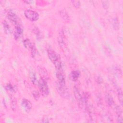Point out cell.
Masks as SVG:
<instances>
[{"label":"cell","mask_w":123,"mask_h":123,"mask_svg":"<svg viewBox=\"0 0 123 123\" xmlns=\"http://www.w3.org/2000/svg\"><path fill=\"white\" fill-rule=\"evenodd\" d=\"M74 93L79 107L81 109H85L88 101V95L82 92L79 87L77 86H74Z\"/></svg>","instance_id":"obj_1"},{"label":"cell","mask_w":123,"mask_h":123,"mask_svg":"<svg viewBox=\"0 0 123 123\" xmlns=\"http://www.w3.org/2000/svg\"><path fill=\"white\" fill-rule=\"evenodd\" d=\"M47 54L49 60L54 65L56 71L63 70L62 61L58 54L53 49L49 48L47 49Z\"/></svg>","instance_id":"obj_2"},{"label":"cell","mask_w":123,"mask_h":123,"mask_svg":"<svg viewBox=\"0 0 123 123\" xmlns=\"http://www.w3.org/2000/svg\"><path fill=\"white\" fill-rule=\"evenodd\" d=\"M37 84L41 94L44 97L48 96L49 93V90L47 84V81L40 78L38 81Z\"/></svg>","instance_id":"obj_3"},{"label":"cell","mask_w":123,"mask_h":123,"mask_svg":"<svg viewBox=\"0 0 123 123\" xmlns=\"http://www.w3.org/2000/svg\"><path fill=\"white\" fill-rule=\"evenodd\" d=\"M56 90L59 95L65 99L70 98V92L66 84L62 85L56 83Z\"/></svg>","instance_id":"obj_4"},{"label":"cell","mask_w":123,"mask_h":123,"mask_svg":"<svg viewBox=\"0 0 123 123\" xmlns=\"http://www.w3.org/2000/svg\"><path fill=\"white\" fill-rule=\"evenodd\" d=\"M85 109L86 111V112L89 117V120H90V122H96V115L95 110L93 106V105L88 101L86 104Z\"/></svg>","instance_id":"obj_5"},{"label":"cell","mask_w":123,"mask_h":123,"mask_svg":"<svg viewBox=\"0 0 123 123\" xmlns=\"http://www.w3.org/2000/svg\"><path fill=\"white\" fill-rule=\"evenodd\" d=\"M7 17L9 21L13 25L17 26H20L21 22L20 18L18 17L16 14L12 11L10 10L7 11Z\"/></svg>","instance_id":"obj_6"},{"label":"cell","mask_w":123,"mask_h":123,"mask_svg":"<svg viewBox=\"0 0 123 123\" xmlns=\"http://www.w3.org/2000/svg\"><path fill=\"white\" fill-rule=\"evenodd\" d=\"M24 14L26 18L31 22H34L37 21L39 19L38 13L32 10L27 9L24 12Z\"/></svg>","instance_id":"obj_7"},{"label":"cell","mask_w":123,"mask_h":123,"mask_svg":"<svg viewBox=\"0 0 123 123\" xmlns=\"http://www.w3.org/2000/svg\"><path fill=\"white\" fill-rule=\"evenodd\" d=\"M65 35L63 31L62 30L60 31L59 36L58 37V42L60 47L63 49V50H66V44L65 42Z\"/></svg>","instance_id":"obj_8"},{"label":"cell","mask_w":123,"mask_h":123,"mask_svg":"<svg viewBox=\"0 0 123 123\" xmlns=\"http://www.w3.org/2000/svg\"><path fill=\"white\" fill-rule=\"evenodd\" d=\"M21 106L23 110L26 113L29 112L32 108V103L26 98L22 99L21 101Z\"/></svg>","instance_id":"obj_9"},{"label":"cell","mask_w":123,"mask_h":123,"mask_svg":"<svg viewBox=\"0 0 123 123\" xmlns=\"http://www.w3.org/2000/svg\"><path fill=\"white\" fill-rule=\"evenodd\" d=\"M37 70L39 73V74L41 78L46 80L47 81L49 79V74L47 71V70L43 66L38 65L37 67Z\"/></svg>","instance_id":"obj_10"},{"label":"cell","mask_w":123,"mask_h":123,"mask_svg":"<svg viewBox=\"0 0 123 123\" xmlns=\"http://www.w3.org/2000/svg\"><path fill=\"white\" fill-rule=\"evenodd\" d=\"M115 112L116 114L117 122L119 123H123V111L122 109L119 106H117L116 107Z\"/></svg>","instance_id":"obj_11"},{"label":"cell","mask_w":123,"mask_h":123,"mask_svg":"<svg viewBox=\"0 0 123 123\" xmlns=\"http://www.w3.org/2000/svg\"><path fill=\"white\" fill-rule=\"evenodd\" d=\"M80 75V73L78 70L72 71L69 75L70 79L73 81H76L79 78Z\"/></svg>","instance_id":"obj_12"},{"label":"cell","mask_w":123,"mask_h":123,"mask_svg":"<svg viewBox=\"0 0 123 123\" xmlns=\"http://www.w3.org/2000/svg\"><path fill=\"white\" fill-rule=\"evenodd\" d=\"M23 33V30L20 26H17L15 27L14 34V37L15 40H18Z\"/></svg>","instance_id":"obj_13"},{"label":"cell","mask_w":123,"mask_h":123,"mask_svg":"<svg viewBox=\"0 0 123 123\" xmlns=\"http://www.w3.org/2000/svg\"><path fill=\"white\" fill-rule=\"evenodd\" d=\"M3 28L4 33L6 34H10L12 32V29L10 26V25L7 23L6 21H3L2 22Z\"/></svg>","instance_id":"obj_14"},{"label":"cell","mask_w":123,"mask_h":123,"mask_svg":"<svg viewBox=\"0 0 123 123\" xmlns=\"http://www.w3.org/2000/svg\"><path fill=\"white\" fill-rule=\"evenodd\" d=\"M60 15L63 21L67 23L70 22V17L68 13L65 10H62L61 11H60Z\"/></svg>","instance_id":"obj_15"},{"label":"cell","mask_w":123,"mask_h":123,"mask_svg":"<svg viewBox=\"0 0 123 123\" xmlns=\"http://www.w3.org/2000/svg\"><path fill=\"white\" fill-rule=\"evenodd\" d=\"M111 25L115 30H118L120 28V23L117 17H114L111 19Z\"/></svg>","instance_id":"obj_16"},{"label":"cell","mask_w":123,"mask_h":123,"mask_svg":"<svg viewBox=\"0 0 123 123\" xmlns=\"http://www.w3.org/2000/svg\"><path fill=\"white\" fill-rule=\"evenodd\" d=\"M105 101H106V103L110 106H112L114 103V100H113V97L109 93H107L106 94L105 97Z\"/></svg>","instance_id":"obj_17"},{"label":"cell","mask_w":123,"mask_h":123,"mask_svg":"<svg viewBox=\"0 0 123 123\" xmlns=\"http://www.w3.org/2000/svg\"><path fill=\"white\" fill-rule=\"evenodd\" d=\"M29 78L31 82H32V83L34 85H36L37 82V78L36 73L33 70H30L29 71Z\"/></svg>","instance_id":"obj_18"},{"label":"cell","mask_w":123,"mask_h":123,"mask_svg":"<svg viewBox=\"0 0 123 123\" xmlns=\"http://www.w3.org/2000/svg\"><path fill=\"white\" fill-rule=\"evenodd\" d=\"M112 71L113 74L118 77H121L122 76V72L121 68L117 66H114L112 68Z\"/></svg>","instance_id":"obj_19"},{"label":"cell","mask_w":123,"mask_h":123,"mask_svg":"<svg viewBox=\"0 0 123 123\" xmlns=\"http://www.w3.org/2000/svg\"><path fill=\"white\" fill-rule=\"evenodd\" d=\"M117 97L118 98V100L120 103V104L122 106L123 103V91L121 88H119L117 90Z\"/></svg>","instance_id":"obj_20"},{"label":"cell","mask_w":123,"mask_h":123,"mask_svg":"<svg viewBox=\"0 0 123 123\" xmlns=\"http://www.w3.org/2000/svg\"><path fill=\"white\" fill-rule=\"evenodd\" d=\"M23 44L24 47L28 49H30L33 43H31L30 40L28 38H26L24 39L23 41Z\"/></svg>","instance_id":"obj_21"},{"label":"cell","mask_w":123,"mask_h":123,"mask_svg":"<svg viewBox=\"0 0 123 123\" xmlns=\"http://www.w3.org/2000/svg\"><path fill=\"white\" fill-rule=\"evenodd\" d=\"M32 32H33L34 34H35L36 35V37H37V39L41 38V32L39 28H38L37 27H35L33 30Z\"/></svg>","instance_id":"obj_22"},{"label":"cell","mask_w":123,"mask_h":123,"mask_svg":"<svg viewBox=\"0 0 123 123\" xmlns=\"http://www.w3.org/2000/svg\"><path fill=\"white\" fill-rule=\"evenodd\" d=\"M30 49H31V55H32V57H35V56L36 55V54H37V49L35 47V45L33 43L31 48H30Z\"/></svg>","instance_id":"obj_23"},{"label":"cell","mask_w":123,"mask_h":123,"mask_svg":"<svg viewBox=\"0 0 123 123\" xmlns=\"http://www.w3.org/2000/svg\"><path fill=\"white\" fill-rule=\"evenodd\" d=\"M97 104L98 105L101 106L102 105V99L101 98V96L100 94H98V95H97V97H96V100Z\"/></svg>","instance_id":"obj_24"},{"label":"cell","mask_w":123,"mask_h":123,"mask_svg":"<svg viewBox=\"0 0 123 123\" xmlns=\"http://www.w3.org/2000/svg\"><path fill=\"white\" fill-rule=\"evenodd\" d=\"M5 88L6 90L12 92H14L15 91L14 86L11 84H7V85L5 86Z\"/></svg>","instance_id":"obj_25"},{"label":"cell","mask_w":123,"mask_h":123,"mask_svg":"<svg viewBox=\"0 0 123 123\" xmlns=\"http://www.w3.org/2000/svg\"><path fill=\"white\" fill-rule=\"evenodd\" d=\"M71 2H72L73 5L75 8H79L80 7V2L78 0H71Z\"/></svg>","instance_id":"obj_26"},{"label":"cell","mask_w":123,"mask_h":123,"mask_svg":"<svg viewBox=\"0 0 123 123\" xmlns=\"http://www.w3.org/2000/svg\"><path fill=\"white\" fill-rule=\"evenodd\" d=\"M32 95L34 98L36 100H37L39 98V93L37 90H34L32 91Z\"/></svg>","instance_id":"obj_27"},{"label":"cell","mask_w":123,"mask_h":123,"mask_svg":"<svg viewBox=\"0 0 123 123\" xmlns=\"http://www.w3.org/2000/svg\"><path fill=\"white\" fill-rule=\"evenodd\" d=\"M104 118L105 120H107L108 122H112V120L111 117V116L108 113H106L104 115Z\"/></svg>","instance_id":"obj_28"},{"label":"cell","mask_w":123,"mask_h":123,"mask_svg":"<svg viewBox=\"0 0 123 123\" xmlns=\"http://www.w3.org/2000/svg\"><path fill=\"white\" fill-rule=\"evenodd\" d=\"M96 82L98 85H101L103 82V80L101 76H98L96 78Z\"/></svg>","instance_id":"obj_29"},{"label":"cell","mask_w":123,"mask_h":123,"mask_svg":"<svg viewBox=\"0 0 123 123\" xmlns=\"http://www.w3.org/2000/svg\"><path fill=\"white\" fill-rule=\"evenodd\" d=\"M102 2L103 6L105 9H107L109 8V1H102Z\"/></svg>","instance_id":"obj_30"},{"label":"cell","mask_w":123,"mask_h":123,"mask_svg":"<svg viewBox=\"0 0 123 123\" xmlns=\"http://www.w3.org/2000/svg\"><path fill=\"white\" fill-rule=\"evenodd\" d=\"M42 122L44 123H49L50 122V121H49V119L48 117H45L44 118H43V119L42 120Z\"/></svg>","instance_id":"obj_31"},{"label":"cell","mask_w":123,"mask_h":123,"mask_svg":"<svg viewBox=\"0 0 123 123\" xmlns=\"http://www.w3.org/2000/svg\"><path fill=\"white\" fill-rule=\"evenodd\" d=\"M24 2H26V3H28V4H30V3H32V1H28V0H27V1H24Z\"/></svg>","instance_id":"obj_32"}]
</instances>
